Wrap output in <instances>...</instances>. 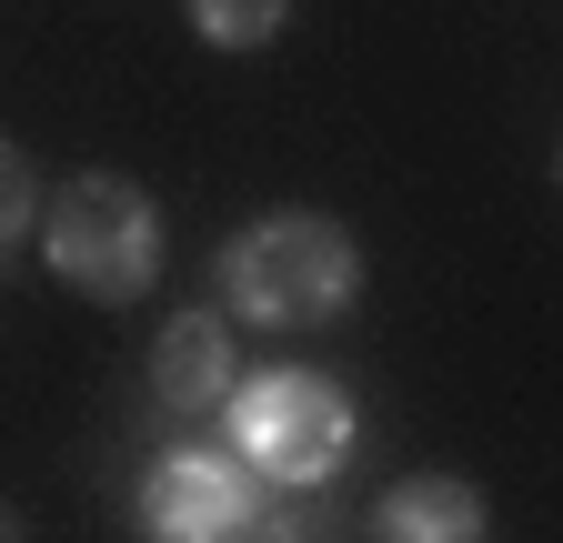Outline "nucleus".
Segmentation results:
<instances>
[{
  "label": "nucleus",
  "mask_w": 563,
  "mask_h": 543,
  "mask_svg": "<svg viewBox=\"0 0 563 543\" xmlns=\"http://www.w3.org/2000/svg\"><path fill=\"white\" fill-rule=\"evenodd\" d=\"M363 292V252L322 212H262L211 252V302L242 332H322Z\"/></svg>",
  "instance_id": "f257e3e1"
},
{
  "label": "nucleus",
  "mask_w": 563,
  "mask_h": 543,
  "mask_svg": "<svg viewBox=\"0 0 563 543\" xmlns=\"http://www.w3.org/2000/svg\"><path fill=\"white\" fill-rule=\"evenodd\" d=\"M222 413H232V443L252 453V473H262V484H282V494L332 484V473L352 463V443H363L352 392H342L332 373H312V363H272V373L232 383Z\"/></svg>",
  "instance_id": "f03ea898"
},
{
  "label": "nucleus",
  "mask_w": 563,
  "mask_h": 543,
  "mask_svg": "<svg viewBox=\"0 0 563 543\" xmlns=\"http://www.w3.org/2000/svg\"><path fill=\"white\" fill-rule=\"evenodd\" d=\"M41 252H51V272H60L70 292H91V302H141V292H152V272H162V212H152V191H141V181L81 171V181L51 191Z\"/></svg>",
  "instance_id": "7ed1b4c3"
},
{
  "label": "nucleus",
  "mask_w": 563,
  "mask_h": 543,
  "mask_svg": "<svg viewBox=\"0 0 563 543\" xmlns=\"http://www.w3.org/2000/svg\"><path fill=\"white\" fill-rule=\"evenodd\" d=\"M282 484H262L242 443H172L141 473V533L152 543H242V533H282L272 513Z\"/></svg>",
  "instance_id": "20e7f679"
},
{
  "label": "nucleus",
  "mask_w": 563,
  "mask_h": 543,
  "mask_svg": "<svg viewBox=\"0 0 563 543\" xmlns=\"http://www.w3.org/2000/svg\"><path fill=\"white\" fill-rule=\"evenodd\" d=\"M232 312L222 302H201V312H172L152 332V402L162 413H211V402H232L242 383V353H232Z\"/></svg>",
  "instance_id": "39448f33"
},
{
  "label": "nucleus",
  "mask_w": 563,
  "mask_h": 543,
  "mask_svg": "<svg viewBox=\"0 0 563 543\" xmlns=\"http://www.w3.org/2000/svg\"><path fill=\"white\" fill-rule=\"evenodd\" d=\"M373 533L383 543H483V494L463 473H412L373 503Z\"/></svg>",
  "instance_id": "423d86ee"
},
{
  "label": "nucleus",
  "mask_w": 563,
  "mask_h": 543,
  "mask_svg": "<svg viewBox=\"0 0 563 543\" xmlns=\"http://www.w3.org/2000/svg\"><path fill=\"white\" fill-rule=\"evenodd\" d=\"M282 21H292V0H191V31L211 51H262Z\"/></svg>",
  "instance_id": "0eeeda50"
},
{
  "label": "nucleus",
  "mask_w": 563,
  "mask_h": 543,
  "mask_svg": "<svg viewBox=\"0 0 563 543\" xmlns=\"http://www.w3.org/2000/svg\"><path fill=\"white\" fill-rule=\"evenodd\" d=\"M31 232H41V181H31V162L11 142H0V262H11Z\"/></svg>",
  "instance_id": "6e6552de"
},
{
  "label": "nucleus",
  "mask_w": 563,
  "mask_h": 543,
  "mask_svg": "<svg viewBox=\"0 0 563 543\" xmlns=\"http://www.w3.org/2000/svg\"><path fill=\"white\" fill-rule=\"evenodd\" d=\"M0 533H21V513H11V503H0Z\"/></svg>",
  "instance_id": "1a4fd4ad"
}]
</instances>
